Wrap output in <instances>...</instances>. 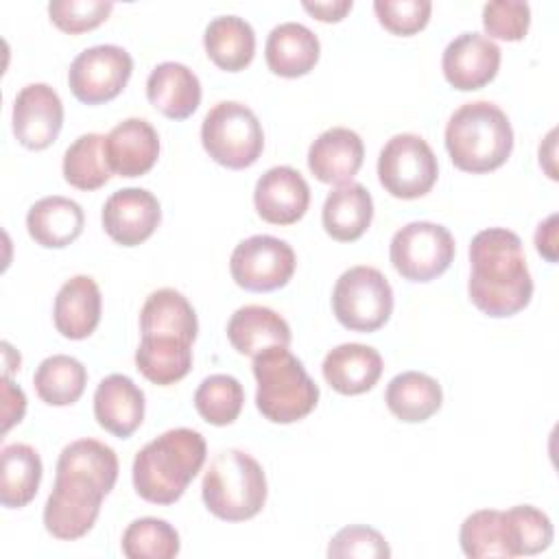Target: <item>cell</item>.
<instances>
[{
  "mask_svg": "<svg viewBox=\"0 0 559 559\" xmlns=\"http://www.w3.org/2000/svg\"><path fill=\"white\" fill-rule=\"evenodd\" d=\"M55 472L44 526L52 537L72 542L96 524L103 498L118 480V456L96 439H76L61 450Z\"/></svg>",
  "mask_w": 559,
  "mask_h": 559,
  "instance_id": "6da1fadb",
  "label": "cell"
},
{
  "mask_svg": "<svg viewBox=\"0 0 559 559\" xmlns=\"http://www.w3.org/2000/svg\"><path fill=\"white\" fill-rule=\"evenodd\" d=\"M472 304L493 317H513L524 310L533 297V280L522 251V240L504 227L478 231L469 245Z\"/></svg>",
  "mask_w": 559,
  "mask_h": 559,
  "instance_id": "7a4b0ae2",
  "label": "cell"
},
{
  "mask_svg": "<svg viewBox=\"0 0 559 559\" xmlns=\"http://www.w3.org/2000/svg\"><path fill=\"white\" fill-rule=\"evenodd\" d=\"M207 445L192 428H173L148 441L133 459V487L153 504L177 502L201 472Z\"/></svg>",
  "mask_w": 559,
  "mask_h": 559,
  "instance_id": "3957f363",
  "label": "cell"
},
{
  "mask_svg": "<svg viewBox=\"0 0 559 559\" xmlns=\"http://www.w3.org/2000/svg\"><path fill=\"white\" fill-rule=\"evenodd\" d=\"M445 148L452 164L465 173H491L513 151V129L507 114L489 103L461 105L445 124Z\"/></svg>",
  "mask_w": 559,
  "mask_h": 559,
  "instance_id": "277c9868",
  "label": "cell"
},
{
  "mask_svg": "<svg viewBox=\"0 0 559 559\" xmlns=\"http://www.w3.org/2000/svg\"><path fill=\"white\" fill-rule=\"evenodd\" d=\"M255 406L273 424H295L319 402V386L288 347H269L253 356Z\"/></svg>",
  "mask_w": 559,
  "mask_h": 559,
  "instance_id": "5b68a950",
  "label": "cell"
},
{
  "mask_svg": "<svg viewBox=\"0 0 559 559\" xmlns=\"http://www.w3.org/2000/svg\"><path fill=\"white\" fill-rule=\"evenodd\" d=\"M201 496L212 515L225 522L255 518L266 502L262 465L242 450H221L203 476Z\"/></svg>",
  "mask_w": 559,
  "mask_h": 559,
  "instance_id": "8992f818",
  "label": "cell"
},
{
  "mask_svg": "<svg viewBox=\"0 0 559 559\" xmlns=\"http://www.w3.org/2000/svg\"><path fill=\"white\" fill-rule=\"evenodd\" d=\"M201 144L221 166L249 168L264 148V131L258 116L242 103L221 100L203 118Z\"/></svg>",
  "mask_w": 559,
  "mask_h": 559,
  "instance_id": "52a82bcc",
  "label": "cell"
},
{
  "mask_svg": "<svg viewBox=\"0 0 559 559\" xmlns=\"http://www.w3.org/2000/svg\"><path fill=\"white\" fill-rule=\"evenodd\" d=\"M332 310L343 328L376 332L393 312L391 284L373 266H352L334 284Z\"/></svg>",
  "mask_w": 559,
  "mask_h": 559,
  "instance_id": "ba28073f",
  "label": "cell"
},
{
  "mask_svg": "<svg viewBox=\"0 0 559 559\" xmlns=\"http://www.w3.org/2000/svg\"><path fill=\"white\" fill-rule=\"evenodd\" d=\"M437 175V157L421 135L397 133L380 151L378 179L395 199H419L428 194Z\"/></svg>",
  "mask_w": 559,
  "mask_h": 559,
  "instance_id": "9c48e42d",
  "label": "cell"
},
{
  "mask_svg": "<svg viewBox=\"0 0 559 559\" xmlns=\"http://www.w3.org/2000/svg\"><path fill=\"white\" fill-rule=\"evenodd\" d=\"M389 258L404 280L430 282L452 264L454 238L443 225L413 221L393 234Z\"/></svg>",
  "mask_w": 559,
  "mask_h": 559,
  "instance_id": "30bf717a",
  "label": "cell"
},
{
  "mask_svg": "<svg viewBox=\"0 0 559 559\" xmlns=\"http://www.w3.org/2000/svg\"><path fill=\"white\" fill-rule=\"evenodd\" d=\"M295 264V251L286 240L258 234L236 245L229 258V273L240 288L269 293L290 282Z\"/></svg>",
  "mask_w": 559,
  "mask_h": 559,
  "instance_id": "8fae6325",
  "label": "cell"
},
{
  "mask_svg": "<svg viewBox=\"0 0 559 559\" xmlns=\"http://www.w3.org/2000/svg\"><path fill=\"white\" fill-rule=\"evenodd\" d=\"M133 72L131 55L114 44L85 48L74 57L68 70V85L72 94L85 105H100L114 100Z\"/></svg>",
  "mask_w": 559,
  "mask_h": 559,
  "instance_id": "7c38bea8",
  "label": "cell"
},
{
  "mask_svg": "<svg viewBox=\"0 0 559 559\" xmlns=\"http://www.w3.org/2000/svg\"><path fill=\"white\" fill-rule=\"evenodd\" d=\"M13 135L31 148H48L63 127V103L59 94L46 83H28L13 100Z\"/></svg>",
  "mask_w": 559,
  "mask_h": 559,
  "instance_id": "4fadbf2b",
  "label": "cell"
},
{
  "mask_svg": "<svg viewBox=\"0 0 559 559\" xmlns=\"http://www.w3.org/2000/svg\"><path fill=\"white\" fill-rule=\"evenodd\" d=\"M100 221L114 242L135 247L153 236L162 221V207L153 192L144 188H122L105 201Z\"/></svg>",
  "mask_w": 559,
  "mask_h": 559,
  "instance_id": "5bb4252c",
  "label": "cell"
},
{
  "mask_svg": "<svg viewBox=\"0 0 559 559\" xmlns=\"http://www.w3.org/2000/svg\"><path fill=\"white\" fill-rule=\"evenodd\" d=\"M441 68L454 90H480L498 74L500 48L487 35L461 33L445 46Z\"/></svg>",
  "mask_w": 559,
  "mask_h": 559,
  "instance_id": "9a60e30c",
  "label": "cell"
},
{
  "mask_svg": "<svg viewBox=\"0 0 559 559\" xmlns=\"http://www.w3.org/2000/svg\"><path fill=\"white\" fill-rule=\"evenodd\" d=\"M253 205L262 221L271 225H293L310 205V188L299 170L273 166L258 179Z\"/></svg>",
  "mask_w": 559,
  "mask_h": 559,
  "instance_id": "2e32d148",
  "label": "cell"
},
{
  "mask_svg": "<svg viewBox=\"0 0 559 559\" xmlns=\"http://www.w3.org/2000/svg\"><path fill=\"white\" fill-rule=\"evenodd\" d=\"M105 155L120 177L146 175L159 157V138L144 118H127L105 135Z\"/></svg>",
  "mask_w": 559,
  "mask_h": 559,
  "instance_id": "e0dca14e",
  "label": "cell"
},
{
  "mask_svg": "<svg viewBox=\"0 0 559 559\" xmlns=\"http://www.w3.org/2000/svg\"><path fill=\"white\" fill-rule=\"evenodd\" d=\"M140 332L142 338L192 345L199 332L197 312L179 290L159 288L142 306Z\"/></svg>",
  "mask_w": 559,
  "mask_h": 559,
  "instance_id": "ac0fdd59",
  "label": "cell"
},
{
  "mask_svg": "<svg viewBox=\"0 0 559 559\" xmlns=\"http://www.w3.org/2000/svg\"><path fill=\"white\" fill-rule=\"evenodd\" d=\"M365 159L360 135L347 127L323 131L308 148V168L321 183L343 186L354 179Z\"/></svg>",
  "mask_w": 559,
  "mask_h": 559,
  "instance_id": "d6986e66",
  "label": "cell"
},
{
  "mask_svg": "<svg viewBox=\"0 0 559 559\" xmlns=\"http://www.w3.org/2000/svg\"><path fill=\"white\" fill-rule=\"evenodd\" d=\"M94 417L98 426L114 437H131L144 419L142 389L122 373L103 378L94 393Z\"/></svg>",
  "mask_w": 559,
  "mask_h": 559,
  "instance_id": "ffe728a7",
  "label": "cell"
},
{
  "mask_svg": "<svg viewBox=\"0 0 559 559\" xmlns=\"http://www.w3.org/2000/svg\"><path fill=\"white\" fill-rule=\"evenodd\" d=\"M146 98L166 118L186 120L199 109L201 83L188 66L164 61L146 79Z\"/></svg>",
  "mask_w": 559,
  "mask_h": 559,
  "instance_id": "44dd1931",
  "label": "cell"
},
{
  "mask_svg": "<svg viewBox=\"0 0 559 559\" xmlns=\"http://www.w3.org/2000/svg\"><path fill=\"white\" fill-rule=\"evenodd\" d=\"M382 376V356L362 343H343L323 358V378L341 395H360Z\"/></svg>",
  "mask_w": 559,
  "mask_h": 559,
  "instance_id": "7402d4cb",
  "label": "cell"
},
{
  "mask_svg": "<svg viewBox=\"0 0 559 559\" xmlns=\"http://www.w3.org/2000/svg\"><path fill=\"white\" fill-rule=\"evenodd\" d=\"M100 290L90 275L70 277L55 297L52 319L61 336L70 341L87 338L100 321Z\"/></svg>",
  "mask_w": 559,
  "mask_h": 559,
  "instance_id": "603a6c76",
  "label": "cell"
},
{
  "mask_svg": "<svg viewBox=\"0 0 559 559\" xmlns=\"http://www.w3.org/2000/svg\"><path fill=\"white\" fill-rule=\"evenodd\" d=\"M319 52L321 46L317 35L299 22L277 24L269 33L264 46L269 70L284 79H297L308 74L317 66Z\"/></svg>",
  "mask_w": 559,
  "mask_h": 559,
  "instance_id": "cb8c5ba5",
  "label": "cell"
},
{
  "mask_svg": "<svg viewBox=\"0 0 559 559\" xmlns=\"http://www.w3.org/2000/svg\"><path fill=\"white\" fill-rule=\"evenodd\" d=\"M227 338L242 356H258L269 347H288L290 328L284 317L266 306H242L227 323Z\"/></svg>",
  "mask_w": 559,
  "mask_h": 559,
  "instance_id": "d4e9b609",
  "label": "cell"
},
{
  "mask_svg": "<svg viewBox=\"0 0 559 559\" xmlns=\"http://www.w3.org/2000/svg\"><path fill=\"white\" fill-rule=\"evenodd\" d=\"M85 225L81 205L68 197H44L26 214L28 236L46 249H63L74 242Z\"/></svg>",
  "mask_w": 559,
  "mask_h": 559,
  "instance_id": "484cf974",
  "label": "cell"
},
{
  "mask_svg": "<svg viewBox=\"0 0 559 559\" xmlns=\"http://www.w3.org/2000/svg\"><path fill=\"white\" fill-rule=\"evenodd\" d=\"M373 199L362 183L349 181L336 186L323 203L321 221L330 238L338 242L358 240L371 225Z\"/></svg>",
  "mask_w": 559,
  "mask_h": 559,
  "instance_id": "4316f807",
  "label": "cell"
},
{
  "mask_svg": "<svg viewBox=\"0 0 559 559\" xmlns=\"http://www.w3.org/2000/svg\"><path fill=\"white\" fill-rule=\"evenodd\" d=\"M203 46L214 66L238 72L253 61L255 33L251 24L238 15H218L205 26Z\"/></svg>",
  "mask_w": 559,
  "mask_h": 559,
  "instance_id": "83f0119b",
  "label": "cell"
},
{
  "mask_svg": "<svg viewBox=\"0 0 559 559\" xmlns=\"http://www.w3.org/2000/svg\"><path fill=\"white\" fill-rule=\"evenodd\" d=\"M389 411L406 421L419 424L430 419L443 402L441 384L421 371H402L389 384L384 393Z\"/></svg>",
  "mask_w": 559,
  "mask_h": 559,
  "instance_id": "f1b7e54d",
  "label": "cell"
},
{
  "mask_svg": "<svg viewBox=\"0 0 559 559\" xmlns=\"http://www.w3.org/2000/svg\"><path fill=\"white\" fill-rule=\"evenodd\" d=\"M41 459L26 443H11L0 454V502L7 509L26 507L41 483Z\"/></svg>",
  "mask_w": 559,
  "mask_h": 559,
  "instance_id": "f546056e",
  "label": "cell"
},
{
  "mask_svg": "<svg viewBox=\"0 0 559 559\" xmlns=\"http://www.w3.org/2000/svg\"><path fill=\"white\" fill-rule=\"evenodd\" d=\"M459 542L465 557H515L511 526L504 511L480 509L467 515L459 531Z\"/></svg>",
  "mask_w": 559,
  "mask_h": 559,
  "instance_id": "4dcf8cb0",
  "label": "cell"
},
{
  "mask_svg": "<svg viewBox=\"0 0 559 559\" xmlns=\"http://www.w3.org/2000/svg\"><path fill=\"white\" fill-rule=\"evenodd\" d=\"M33 384L41 402L50 406H70L85 391L87 369L72 356L55 354L39 362L33 376Z\"/></svg>",
  "mask_w": 559,
  "mask_h": 559,
  "instance_id": "1f68e13d",
  "label": "cell"
},
{
  "mask_svg": "<svg viewBox=\"0 0 559 559\" xmlns=\"http://www.w3.org/2000/svg\"><path fill=\"white\" fill-rule=\"evenodd\" d=\"M63 179L76 190H98L111 177L105 155V135H79L63 153Z\"/></svg>",
  "mask_w": 559,
  "mask_h": 559,
  "instance_id": "d6a6232c",
  "label": "cell"
},
{
  "mask_svg": "<svg viewBox=\"0 0 559 559\" xmlns=\"http://www.w3.org/2000/svg\"><path fill=\"white\" fill-rule=\"evenodd\" d=\"M135 367L153 384H175L192 369V345L142 338L135 349Z\"/></svg>",
  "mask_w": 559,
  "mask_h": 559,
  "instance_id": "836d02e7",
  "label": "cell"
},
{
  "mask_svg": "<svg viewBox=\"0 0 559 559\" xmlns=\"http://www.w3.org/2000/svg\"><path fill=\"white\" fill-rule=\"evenodd\" d=\"M242 384L227 373L207 376L194 391V408L212 426L234 424L242 411Z\"/></svg>",
  "mask_w": 559,
  "mask_h": 559,
  "instance_id": "e575fe53",
  "label": "cell"
},
{
  "mask_svg": "<svg viewBox=\"0 0 559 559\" xmlns=\"http://www.w3.org/2000/svg\"><path fill=\"white\" fill-rule=\"evenodd\" d=\"M122 552L129 559H173L179 555V533L159 518L133 520L122 533Z\"/></svg>",
  "mask_w": 559,
  "mask_h": 559,
  "instance_id": "d590c367",
  "label": "cell"
},
{
  "mask_svg": "<svg viewBox=\"0 0 559 559\" xmlns=\"http://www.w3.org/2000/svg\"><path fill=\"white\" fill-rule=\"evenodd\" d=\"M504 515L511 526L515 557L537 555L550 546L555 533L550 518L544 511L533 504H515L507 509Z\"/></svg>",
  "mask_w": 559,
  "mask_h": 559,
  "instance_id": "8d00e7d4",
  "label": "cell"
},
{
  "mask_svg": "<svg viewBox=\"0 0 559 559\" xmlns=\"http://www.w3.org/2000/svg\"><path fill=\"white\" fill-rule=\"evenodd\" d=\"M114 4L105 0H52L48 4V15L57 28L70 35H79L100 26Z\"/></svg>",
  "mask_w": 559,
  "mask_h": 559,
  "instance_id": "74e56055",
  "label": "cell"
},
{
  "mask_svg": "<svg viewBox=\"0 0 559 559\" xmlns=\"http://www.w3.org/2000/svg\"><path fill=\"white\" fill-rule=\"evenodd\" d=\"M531 24V7L522 0H493L483 7L485 33L504 41L524 39Z\"/></svg>",
  "mask_w": 559,
  "mask_h": 559,
  "instance_id": "f35d334b",
  "label": "cell"
},
{
  "mask_svg": "<svg viewBox=\"0 0 559 559\" xmlns=\"http://www.w3.org/2000/svg\"><path fill=\"white\" fill-rule=\"evenodd\" d=\"M373 11L389 33L408 37L428 24L432 4L430 0H376Z\"/></svg>",
  "mask_w": 559,
  "mask_h": 559,
  "instance_id": "ab89813d",
  "label": "cell"
},
{
  "mask_svg": "<svg viewBox=\"0 0 559 559\" xmlns=\"http://www.w3.org/2000/svg\"><path fill=\"white\" fill-rule=\"evenodd\" d=\"M328 557L334 559H347V557H360V559H386L391 557V548L382 533H378L371 526H345L341 528L328 546Z\"/></svg>",
  "mask_w": 559,
  "mask_h": 559,
  "instance_id": "60d3db41",
  "label": "cell"
},
{
  "mask_svg": "<svg viewBox=\"0 0 559 559\" xmlns=\"http://www.w3.org/2000/svg\"><path fill=\"white\" fill-rule=\"evenodd\" d=\"M2 417H4V426H2V432H7L13 424H20L22 417H24V411H26V395L20 386H15L11 382L9 376L2 378Z\"/></svg>",
  "mask_w": 559,
  "mask_h": 559,
  "instance_id": "b9f144b4",
  "label": "cell"
},
{
  "mask_svg": "<svg viewBox=\"0 0 559 559\" xmlns=\"http://www.w3.org/2000/svg\"><path fill=\"white\" fill-rule=\"evenodd\" d=\"M535 249L548 262H557L559 258V240H557V214H550L546 221L537 225L535 231Z\"/></svg>",
  "mask_w": 559,
  "mask_h": 559,
  "instance_id": "7bdbcfd3",
  "label": "cell"
},
{
  "mask_svg": "<svg viewBox=\"0 0 559 559\" xmlns=\"http://www.w3.org/2000/svg\"><path fill=\"white\" fill-rule=\"evenodd\" d=\"M310 15L321 22H341L354 7L352 0H332V2H304L301 4Z\"/></svg>",
  "mask_w": 559,
  "mask_h": 559,
  "instance_id": "ee69618b",
  "label": "cell"
}]
</instances>
